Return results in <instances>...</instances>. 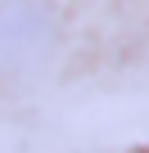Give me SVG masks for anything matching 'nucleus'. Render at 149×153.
I'll return each mask as SVG.
<instances>
[{
	"mask_svg": "<svg viewBox=\"0 0 149 153\" xmlns=\"http://www.w3.org/2000/svg\"><path fill=\"white\" fill-rule=\"evenodd\" d=\"M45 45V18L36 9H9L0 14V50H5V59H23L27 50H41Z\"/></svg>",
	"mask_w": 149,
	"mask_h": 153,
	"instance_id": "nucleus-1",
	"label": "nucleus"
}]
</instances>
